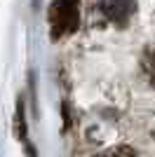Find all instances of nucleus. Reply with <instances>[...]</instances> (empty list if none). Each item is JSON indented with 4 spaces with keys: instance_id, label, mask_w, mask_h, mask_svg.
I'll list each match as a JSON object with an SVG mask.
<instances>
[{
    "instance_id": "nucleus-2",
    "label": "nucleus",
    "mask_w": 155,
    "mask_h": 157,
    "mask_svg": "<svg viewBox=\"0 0 155 157\" xmlns=\"http://www.w3.org/2000/svg\"><path fill=\"white\" fill-rule=\"evenodd\" d=\"M99 10L115 26H125L136 10V0H99Z\"/></svg>"
},
{
    "instance_id": "nucleus-3",
    "label": "nucleus",
    "mask_w": 155,
    "mask_h": 157,
    "mask_svg": "<svg viewBox=\"0 0 155 157\" xmlns=\"http://www.w3.org/2000/svg\"><path fill=\"white\" fill-rule=\"evenodd\" d=\"M141 73L146 78V82L155 89V40L150 45H146V49L141 54Z\"/></svg>"
},
{
    "instance_id": "nucleus-4",
    "label": "nucleus",
    "mask_w": 155,
    "mask_h": 157,
    "mask_svg": "<svg viewBox=\"0 0 155 157\" xmlns=\"http://www.w3.org/2000/svg\"><path fill=\"white\" fill-rule=\"evenodd\" d=\"M94 157H136V152L129 148V145H115V148H110V150H103Z\"/></svg>"
},
{
    "instance_id": "nucleus-1",
    "label": "nucleus",
    "mask_w": 155,
    "mask_h": 157,
    "mask_svg": "<svg viewBox=\"0 0 155 157\" xmlns=\"http://www.w3.org/2000/svg\"><path fill=\"white\" fill-rule=\"evenodd\" d=\"M80 21V10L78 0H57L50 10V26H52V38L68 35L78 28Z\"/></svg>"
}]
</instances>
